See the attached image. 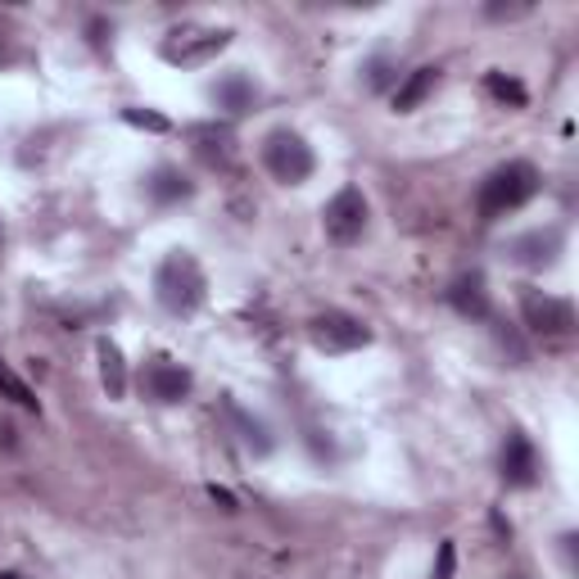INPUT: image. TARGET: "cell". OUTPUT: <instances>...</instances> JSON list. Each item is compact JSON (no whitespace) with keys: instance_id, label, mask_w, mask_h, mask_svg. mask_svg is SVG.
Segmentation results:
<instances>
[{"instance_id":"9c48e42d","label":"cell","mask_w":579,"mask_h":579,"mask_svg":"<svg viewBox=\"0 0 579 579\" xmlns=\"http://www.w3.org/2000/svg\"><path fill=\"white\" fill-rule=\"evenodd\" d=\"M186 136H190V150L204 168L227 173L236 164V131L227 122H195V127H186Z\"/></svg>"},{"instance_id":"7a4b0ae2","label":"cell","mask_w":579,"mask_h":579,"mask_svg":"<svg viewBox=\"0 0 579 579\" xmlns=\"http://www.w3.org/2000/svg\"><path fill=\"white\" fill-rule=\"evenodd\" d=\"M539 186H543V181H539V168L526 164V159H512V164H502V168H493V173L484 177V186H480V195H475V208H480L484 223H498V217L526 208V204L539 195Z\"/></svg>"},{"instance_id":"52a82bcc","label":"cell","mask_w":579,"mask_h":579,"mask_svg":"<svg viewBox=\"0 0 579 579\" xmlns=\"http://www.w3.org/2000/svg\"><path fill=\"white\" fill-rule=\"evenodd\" d=\"M322 227L331 245H353L362 232H367V199H362L357 186H344L326 208H322Z\"/></svg>"},{"instance_id":"603a6c76","label":"cell","mask_w":579,"mask_h":579,"mask_svg":"<svg viewBox=\"0 0 579 579\" xmlns=\"http://www.w3.org/2000/svg\"><path fill=\"white\" fill-rule=\"evenodd\" d=\"M208 498H213L217 507H223V512H236V498H232L227 489H217V484H213V489H208Z\"/></svg>"},{"instance_id":"4fadbf2b","label":"cell","mask_w":579,"mask_h":579,"mask_svg":"<svg viewBox=\"0 0 579 579\" xmlns=\"http://www.w3.org/2000/svg\"><path fill=\"white\" fill-rule=\"evenodd\" d=\"M217 109H227V114H249L254 100H258V87L245 78V72H227V78H217V87L208 91Z\"/></svg>"},{"instance_id":"6da1fadb","label":"cell","mask_w":579,"mask_h":579,"mask_svg":"<svg viewBox=\"0 0 579 579\" xmlns=\"http://www.w3.org/2000/svg\"><path fill=\"white\" fill-rule=\"evenodd\" d=\"M155 300L173 313V317H190L204 308L208 300V276L199 267V258L190 249H173L159 272H155Z\"/></svg>"},{"instance_id":"5b68a950","label":"cell","mask_w":579,"mask_h":579,"mask_svg":"<svg viewBox=\"0 0 579 579\" xmlns=\"http://www.w3.org/2000/svg\"><path fill=\"white\" fill-rule=\"evenodd\" d=\"M521 317H526V326H530L534 335H543V340H570V335H575V304L548 295V290L521 285Z\"/></svg>"},{"instance_id":"44dd1931","label":"cell","mask_w":579,"mask_h":579,"mask_svg":"<svg viewBox=\"0 0 579 579\" xmlns=\"http://www.w3.org/2000/svg\"><path fill=\"white\" fill-rule=\"evenodd\" d=\"M362 72H367V87H372V91H381V87L390 82V59H372Z\"/></svg>"},{"instance_id":"ba28073f","label":"cell","mask_w":579,"mask_h":579,"mask_svg":"<svg viewBox=\"0 0 579 579\" xmlns=\"http://www.w3.org/2000/svg\"><path fill=\"white\" fill-rule=\"evenodd\" d=\"M190 372L181 367V362H173L168 353H155L150 362H145V372H140V390L150 394L155 403H181L190 394Z\"/></svg>"},{"instance_id":"9a60e30c","label":"cell","mask_w":579,"mask_h":579,"mask_svg":"<svg viewBox=\"0 0 579 579\" xmlns=\"http://www.w3.org/2000/svg\"><path fill=\"white\" fill-rule=\"evenodd\" d=\"M434 87H440V68H416V72H408V82L394 91V109H399V114H412Z\"/></svg>"},{"instance_id":"8992f818","label":"cell","mask_w":579,"mask_h":579,"mask_svg":"<svg viewBox=\"0 0 579 579\" xmlns=\"http://www.w3.org/2000/svg\"><path fill=\"white\" fill-rule=\"evenodd\" d=\"M308 340H313V349L340 357V353L367 349L372 344V326L362 322V317H353V313H317L308 322Z\"/></svg>"},{"instance_id":"3957f363","label":"cell","mask_w":579,"mask_h":579,"mask_svg":"<svg viewBox=\"0 0 579 579\" xmlns=\"http://www.w3.org/2000/svg\"><path fill=\"white\" fill-rule=\"evenodd\" d=\"M232 46V28H208V23H181L164 37L159 55L173 68H204Z\"/></svg>"},{"instance_id":"277c9868","label":"cell","mask_w":579,"mask_h":579,"mask_svg":"<svg viewBox=\"0 0 579 579\" xmlns=\"http://www.w3.org/2000/svg\"><path fill=\"white\" fill-rule=\"evenodd\" d=\"M263 168L281 181V186H300L313 177L317 159H313V145L300 136V131H290V127H276L263 136Z\"/></svg>"},{"instance_id":"30bf717a","label":"cell","mask_w":579,"mask_h":579,"mask_svg":"<svg viewBox=\"0 0 579 579\" xmlns=\"http://www.w3.org/2000/svg\"><path fill=\"white\" fill-rule=\"evenodd\" d=\"M561 245H566L561 227H539V232H526L521 241H512V258H517L521 267L543 272V267H552V263H557Z\"/></svg>"},{"instance_id":"d6986e66","label":"cell","mask_w":579,"mask_h":579,"mask_svg":"<svg viewBox=\"0 0 579 579\" xmlns=\"http://www.w3.org/2000/svg\"><path fill=\"white\" fill-rule=\"evenodd\" d=\"M227 412H232L236 425L245 430V444H249L254 453H272V440H267V425H263V421H254L249 412H241V403H227Z\"/></svg>"},{"instance_id":"7402d4cb","label":"cell","mask_w":579,"mask_h":579,"mask_svg":"<svg viewBox=\"0 0 579 579\" xmlns=\"http://www.w3.org/2000/svg\"><path fill=\"white\" fill-rule=\"evenodd\" d=\"M434 579H453V543H440V566H434Z\"/></svg>"},{"instance_id":"ffe728a7","label":"cell","mask_w":579,"mask_h":579,"mask_svg":"<svg viewBox=\"0 0 579 579\" xmlns=\"http://www.w3.org/2000/svg\"><path fill=\"white\" fill-rule=\"evenodd\" d=\"M122 118L131 122V127H145V131H168L173 122L164 118V114H155V109H122Z\"/></svg>"},{"instance_id":"cb8c5ba5","label":"cell","mask_w":579,"mask_h":579,"mask_svg":"<svg viewBox=\"0 0 579 579\" xmlns=\"http://www.w3.org/2000/svg\"><path fill=\"white\" fill-rule=\"evenodd\" d=\"M0 579H19V575H14V570H6V575H0Z\"/></svg>"},{"instance_id":"e0dca14e","label":"cell","mask_w":579,"mask_h":579,"mask_svg":"<svg viewBox=\"0 0 579 579\" xmlns=\"http://www.w3.org/2000/svg\"><path fill=\"white\" fill-rule=\"evenodd\" d=\"M484 91L498 100V105H507V109H526V87L517 82V78H507V72H489L484 78Z\"/></svg>"},{"instance_id":"8fae6325","label":"cell","mask_w":579,"mask_h":579,"mask_svg":"<svg viewBox=\"0 0 579 579\" xmlns=\"http://www.w3.org/2000/svg\"><path fill=\"white\" fill-rule=\"evenodd\" d=\"M534 475H539V453H534V444L521 430H512L507 434V444H502V480L526 489V484H534Z\"/></svg>"},{"instance_id":"5bb4252c","label":"cell","mask_w":579,"mask_h":579,"mask_svg":"<svg viewBox=\"0 0 579 579\" xmlns=\"http://www.w3.org/2000/svg\"><path fill=\"white\" fill-rule=\"evenodd\" d=\"M96 357H100V385H105V394L109 399H127V357H122V349L105 335L96 344Z\"/></svg>"},{"instance_id":"d4e9b609","label":"cell","mask_w":579,"mask_h":579,"mask_svg":"<svg viewBox=\"0 0 579 579\" xmlns=\"http://www.w3.org/2000/svg\"><path fill=\"white\" fill-rule=\"evenodd\" d=\"M0 254H6V232H0Z\"/></svg>"},{"instance_id":"ac0fdd59","label":"cell","mask_w":579,"mask_h":579,"mask_svg":"<svg viewBox=\"0 0 579 579\" xmlns=\"http://www.w3.org/2000/svg\"><path fill=\"white\" fill-rule=\"evenodd\" d=\"M0 394H6L10 403H19V408H28V412H41V399L28 390V381H19V376L10 372L6 357H0Z\"/></svg>"},{"instance_id":"2e32d148","label":"cell","mask_w":579,"mask_h":579,"mask_svg":"<svg viewBox=\"0 0 579 579\" xmlns=\"http://www.w3.org/2000/svg\"><path fill=\"white\" fill-rule=\"evenodd\" d=\"M145 186H150V199H155V204H181V199H190V190H195L177 168H155V177L145 181Z\"/></svg>"},{"instance_id":"7c38bea8","label":"cell","mask_w":579,"mask_h":579,"mask_svg":"<svg viewBox=\"0 0 579 579\" xmlns=\"http://www.w3.org/2000/svg\"><path fill=\"white\" fill-rule=\"evenodd\" d=\"M449 304H453L462 317L484 322V317H489V290H484V276H480V272L458 276V281H453V290H449Z\"/></svg>"}]
</instances>
